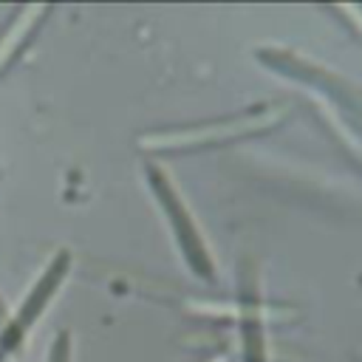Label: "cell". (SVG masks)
<instances>
[{"label": "cell", "mask_w": 362, "mask_h": 362, "mask_svg": "<svg viewBox=\"0 0 362 362\" xmlns=\"http://www.w3.org/2000/svg\"><path fill=\"white\" fill-rule=\"evenodd\" d=\"M65 272H68V252H59V255L48 263V269L40 274V280L34 283V288L28 291V297L23 300V305L17 308V314L11 317L8 328L0 334V354H6V351H11V348L20 345V339L25 337V331L40 320L42 308L48 305L51 294H54L57 286L62 283Z\"/></svg>", "instance_id": "6da1fadb"}, {"label": "cell", "mask_w": 362, "mask_h": 362, "mask_svg": "<svg viewBox=\"0 0 362 362\" xmlns=\"http://www.w3.org/2000/svg\"><path fill=\"white\" fill-rule=\"evenodd\" d=\"M40 14H45V6H25L20 14L8 23V28L0 34V74L8 68V62L23 51V42L28 40L31 28L37 25Z\"/></svg>", "instance_id": "7a4b0ae2"}]
</instances>
